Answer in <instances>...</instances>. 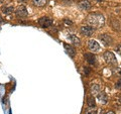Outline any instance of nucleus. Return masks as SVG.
I'll list each match as a JSON object with an SVG mask.
<instances>
[{
    "label": "nucleus",
    "mask_w": 121,
    "mask_h": 114,
    "mask_svg": "<svg viewBox=\"0 0 121 114\" xmlns=\"http://www.w3.org/2000/svg\"><path fill=\"white\" fill-rule=\"evenodd\" d=\"M87 22L90 24V26L92 25V27H101L105 23V18L102 14L100 13H93L88 15L87 18Z\"/></svg>",
    "instance_id": "f257e3e1"
},
{
    "label": "nucleus",
    "mask_w": 121,
    "mask_h": 114,
    "mask_svg": "<svg viewBox=\"0 0 121 114\" xmlns=\"http://www.w3.org/2000/svg\"><path fill=\"white\" fill-rule=\"evenodd\" d=\"M104 59L105 61L107 62L108 64H110V65H117V60H116V57L115 55L113 54L112 52H106L105 54H104Z\"/></svg>",
    "instance_id": "f03ea898"
},
{
    "label": "nucleus",
    "mask_w": 121,
    "mask_h": 114,
    "mask_svg": "<svg viewBox=\"0 0 121 114\" xmlns=\"http://www.w3.org/2000/svg\"><path fill=\"white\" fill-rule=\"evenodd\" d=\"M15 13H16L17 17H20V18L26 17V16H27V10H26V7L24 5L18 6L16 8V10H15Z\"/></svg>",
    "instance_id": "7ed1b4c3"
},
{
    "label": "nucleus",
    "mask_w": 121,
    "mask_h": 114,
    "mask_svg": "<svg viewBox=\"0 0 121 114\" xmlns=\"http://www.w3.org/2000/svg\"><path fill=\"white\" fill-rule=\"evenodd\" d=\"M88 48L90 51H92L93 53H98L100 51V44L94 39H90L88 41Z\"/></svg>",
    "instance_id": "20e7f679"
},
{
    "label": "nucleus",
    "mask_w": 121,
    "mask_h": 114,
    "mask_svg": "<svg viewBox=\"0 0 121 114\" xmlns=\"http://www.w3.org/2000/svg\"><path fill=\"white\" fill-rule=\"evenodd\" d=\"M99 39H100V40H101L105 45H111V44H112L113 39H112V37L109 35H106V33L100 35H99Z\"/></svg>",
    "instance_id": "39448f33"
},
{
    "label": "nucleus",
    "mask_w": 121,
    "mask_h": 114,
    "mask_svg": "<svg viewBox=\"0 0 121 114\" xmlns=\"http://www.w3.org/2000/svg\"><path fill=\"white\" fill-rule=\"evenodd\" d=\"M80 30H81L82 35H84L86 36L92 35L93 32H94V28L92 27V26H90V25H84V26H82Z\"/></svg>",
    "instance_id": "423d86ee"
},
{
    "label": "nucleus",
    "mask_w": 121,
    "mask_h": 114,
    "mask_svg": "<svg viewBox=\"0 0 121 114\" xmlns=\"http://www.w3.org/2000/svg\"><path fill=\"white\" fill-rule=\"evenodd\" d=\"M39 23L43 26V27H48V26H51L52 24V19L50 17H41V18H39Z\"/></svg>",
    "instance_id": "0eeeda50"
},
{
    "label": "nucleus",
    "mask_w": 121,
    "mask_h": 114,
    "mask_svg": "<svg viewBox=\"0 0 121 114\" xmlns=\"http://www.w3.org/2000/svg\"><path fill=\"white\" fill-rule=\"evenodd\" d=\"M79 7H80L81 9L88 10L91 8V3L89 0H82V1L79 2Z\"/></svg>",
    "instance_id": "6e6552de"
},
{
    "label": "nucleus",
    "mask_w": 121,
    "mask_h": 114,
    "mask_svg": "<svg viewBox=\"0 0 121 114\" xmlns=\"http://www.w3.org/2000/svg\"><path fill=\"white\" fill-rule=\"evenodd\" d=\"M67 39H69L70 41H72L74 44H77V45L80 44V39H79L77 35H67Z\"/></svg>",
    "instance_id": "1a4fd4ad"
},
{
    "label": "nucleus",
    "mask_w": 121,
    "mask_h": 114,
    "mask_svg": "<svg viewBox=\"0 0 121 114\" xmlns=\"http://www.w3.org/2000/svg\"><path fill=\"white\" fill-rule=\"evenodd\" d=\"M97 98H98V101L100 102L101 104H105L107 103V96H106V94H104L103 92H101L97 95Z\"/></svg>",
    "instance_id": "9d476101"
},
{
    "label": "nucleus",
    "mask_w": 121,
    "mask_h": 114,
    "mask_svg": "<svg viewBox=\"0 0 121 114\" xmlns=\"http://www.w3.org/2000/svg\"><path fill=\"white\" fill-rule=\"evenodd\" d=\"M85 58H86L87 61H88V63L90 65H94L95 62H96L95 56H94L93 54H85Z\"/></svg>",
    "instance_id": "9b49d317"
},
{
    "label": "nucleus",
    "mask_w": 121,
    "mask_h": 114,
    "mask_svg": "<svg viewBox=\"0 0 121 114\" xmlns=\"http://www.w3.org/2000/svg\"><path fill=\"white\" fill-rule=\"evenodd\" d=\"M65 48H66L67 53L69 54V56L71 57V58H74L75 55H76V51H75V48H74L73 47H71V45H68V44H66V45H65Z\"/></svg>",
    "instance_id": "f8f14e48"
},
{
    "label": "nucleus",
    "mask_w": 121,
    "mask_h": 114,
    "mask_svg": "<svg viewBox=\"0 0 121 114\" xmlns=\"http://www.w3.org/2000/svg\"><path fill=\"white\" fill-rule=\"evenodd\" d=\"M100 90H101L100 86L97 85V84H94V85L91 86V92H92L93 95H98L100 93Z\"/></svg>",
    "instance_id": "ddd939ff"
},
{
    "label": "nucleus",
    "mask_w": 121,
    "mask_h": 114,
    "mask_svg": "<svg viewBox=\"0 0 121 114\" xmlns=\"http://www.w3.org/2000/svg\"><path fill=\"white\" fill-rule=\"evenodd\" d=\"M33 4L35 6H39V7H41L45 5V3H47V0H32Z\"/></svg>",
    "instance_id": "4468645a"
},
{
    "label": "nucleus",
    "mask_w": 121,
    "mask_h": 114,
    "mask_svg": "<svg viewBox=\"0 0 121 114\" xmlns=\"http://www.w3.org/2000/svg\"><path fill=\"white\" fill-rule=\"evenodd\" d=\"M88 106L90 108H94L96 106V102H95V99L93 97H89L88 98Z\"/></svg>",
    "instance_id": "2eb2a0df"
},
{
    "label": "nucleus",
    "mask_w": 121,
    "mask_h": 114,
    "mask_svg": "<svg viewBox=\"0 0 121 114\" xmlns=\"http://www.w3.org/2000/svg\"><path fill=\"white\" fill-rule=\"evenodd\" d=\"M2 12L4 14H9L11 12H13V7H3Z\"/></svg>",
    "instance_id": "dca6fc26"
},
{
    "label": "nucleus",
    "mask_w": 121,
    "mask_h": 114,
    "mask_svg": "<svg viewBox=\"0 0 121 114\" xmlns=\"http://www.w3.org/2000/svg\"><path fill=\"white\" fill-rule=\"evenodd\" d=\"M85 114H97V113L93 108H89V109H87L85 111Z\"/></svg>",
    "instance_id": "f3484780"
},
{
    "label": "nucleus",
    "mask_w": 121,
    "mask_h": 114,
    "mask_svg": "<svg viewBox=\"0 0 121 114\" xmlns=\"http://www.w3.org/2000/svg\"><path fill=\"white\" fill-rule=\"evenodd\" d=\"M64 23H65V25H66V26H70V25H72V24H73V22H72L71 20L65 19V20H64Z\"/></svg>",
    "instance_id": "a211bd4d"
},
{
    "label": "nucleus",
    "mask_w": 121,
    "mask_h": 114,
    "mask_svg": "<svg viewBox=\"0 0 121 114\" xmlns=\"http://www.w3.org/2000/svg\"><path fill=\"white\" fill-rule=\"evenodd\" d=\"M116 51H117V53L121 54V44H119L116 47Z\"/></svg>",
    "instance_id": "6ab92c4d"
},
{
    "label": "nucleus",
    "mask_w": 121,
    "mask_h": 114,
    "mask_svg": "<svg viewBox=\"0 0 121 114\" xmlns=\"http://www.w3.org/2000/svg\"><path fill=\"white\" fill-rule=\"evenodd\" d=\"M117 103H118L121 106V95H119L118 98H117Z\"/></svg>",
    "instance_id": "aec40b11"
},
{
    "label": "nucleus",
    "mask_w": 121,
    "mask_h": 114,
    "mask_svg": "<svg viewBox=\"0 0 121 114\" xmlns=\"http://www.w3.org/2000/svg\"><path fill=\"white\" fill-rule=\"evenodd\" d=\"M115 87H116V88H121V80H120V81H118V83L115 85Z\"/></svg>",
    "instance_id": "412c9836"
},
{
    "label": "nucleus",
    "mask_w": 121,
    "mask_h": 114,
    "mask_svg": "<svg viewBox=\"0 0 121 114\" xmlns=\"http://www.w3.org/2000/svg\"><path fill=\"white\" fill-rule=\"evenodd\" d=\"M85 71H86V75H89L90 70H89V69H85Z\"/></svg>",
    "instance_id": "4be33fe9"
},
{
    "label": "nucleus",
    "mask_w": 121,
    "mask_h": 114,
    "mask_svg": "<svg viewBox=\"0 0 121 114\" xmlns=\"http://www.w3.org/2000/svg\"><path fill=\"white\" fill-rule=\"evenodd\" d=\"M106 114H115L114 112H113V111H109V112H107V113H106Z\"/></svg>",
    "instance_id": "5701e85b"
},
{
    "label": "nucleus",
    "mask_w": 121,
    "mask_h": 114,
    "mask_svg": "<svg viewBox=\"0 0 121 114\" xmlns=\"http://www.w3.org/2000/svg\"><path fill=\"white\" fill-rule=\"evenodd\" d=\"M97 1H103V0H97Z\"/></svg>",
    "instance_id": "b1692460"
}]
</instances>
